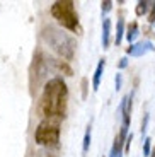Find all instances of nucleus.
Returning <instances> with one entry per match:
<instances>
[{
    "label": "nucleus",
    "mask_w": 155,
    "mask_h": 157,
    "mask_svg": "<svg viewBox=\"0 0 155 157\" xmlns=\"http://www.w3.org/2000/svg\"><path fill=\"white\" fill-rule=\"evenodd\" d=\"M131 140H133V133H128V137H126V142H124V149H123V152L126 154L130 150V145H131Z\"/></svg>",
    "instance_id": "nucleus-22"
},
{
    "label": "nucleus",
    "mask_w": 155,
    "mask_h": 157,
    "mask_svg": "<svg viewBox=\"0 0 155 157\" xmlns=\"http://www.w3.org/2000/svg\"><path fill=\"white\" fill-rule=\"evenodd\" d=\"M126 137H128V128L121 126L119 133L114 137V142H112L111 152H109V157H123V149H124V142H126Z\"/></svg>",
    "instance_id": "nucleus-8"
},
{
    "label": "nucleus",
    "mask_w": 155,
    "mask_h": 157,
    "mask_svg": "<svg viewBox=\"0 0 155 157\" xmlns=\"http://www.w3.org/2000/svg\"><path fill=\"white\" fill-rule=\"evenodd\" d=\"M128 63H130L128 56H123V58H119V62H118V68H119V70H123V68L128 67Z\"/></svg>",
    "instance_id": "nucleus-21"
},
{
    "label": "nucleus",
    "mask_w": 155,
    "mask_h": 157,
    "mask_svg": "<svg viewBox=\"0 0 155 157\" xmlns=\"http://www.w3.org/2000/svg\"><path fill=\"white\" fill-rule=\"evenodd\" d=\"M121 86H123V75L116 74V77H114V87H116V90H119Z\"/></svg>",
    "instance_id": "nucleus-20"
},
{
    "label": "nucleus",
    "mask_w": 155,
    "mask_h": 157,
    "mask_svg": "<svg viewBox=\"0 0 155 157\" xmlns=\"http://www.w3.org/2000/svg\"><path fill=\"white\" fill-rule=\"evenodd\" d=\"M55 68V58L46 56V53L38 50L32 56V65H31V94H34L39 89V86L43 84L46 78V74Z\"/></svg>",
    "instance_id": "nucleus-4"
},
{
    "label": "nucleus",
    "mask_w": 155,
    "mask_h": 157,
    "mask_svg": "<svg viewBox=\"0 0 155 157\" xmlns=\"http://www.w3.org/2000/svg\"><path fill=\"white\" fill-rule=\"evenodd\" d=\"M104 67H106V58H101L99 63H97L96 67V72L92 75V89L97 90L99 86H101V78H102V74H104Z\"/></svg>",
    "instance_id": "nucleus-10"
},
{
    "label": "nucleus",
    "mask_w": 155,
    "mask_h": 157,
    "mask_svg": "<svg viewBox=\"0 0 155 157\" xmlns=\"http://www.w3.org/2000/svg\"><path fill=\"white\" fill-rule=\"evenodd\" d=\"M51 16L56 19V22L65 28L70 33H77L80 29V24H78V16L77 10H75V4L72 0H58L55 2L50 9Z\"/></svg>",
    "instance_id": "nucleus-3"
},
{
    "label": "nucleus",
    "mask_w": 155,
    "mask_h": 157,
    "mask_svg": "<svg viewBox=\"0 0 155 157\" xmlns=\"http://www.w3.org/2000/svg\"><path fill=\"white\" fill-rule=\"evenodd\" d=\"M148 157H155V149H152V152H150V155Z\"/></svg>",
    "instance_id": "nucleus-23"
},
{
    "label": "nucleus",
    "mask_w": 155,
    "mask_h": 157,
    "mask_svg": "<svg viewBox=\"0 0 155 157\" xmlns=\"http://www.w3.org/2000/svg\"><path fill=\"white\" fill-rule=\"evenodd\" d=\"M68 108V87L63 77H56L46 80L43 86V94L39 99V113L44 120L60 121L66 114Z\"/></svg>",
    "instance_id": "nucleus-1"
},
{
    "label": "nucleus",
    "mask_w": 155,
    "mask_h": 157,
    "mask_svg": "<svg viewBox=\"0 0 155 157\" xmlns=\"http://www.w3.org/2000/svg\"><path fill=\"white\" fill-rule=\"evenodd\" d=\"M131 108H133V92H130L121 99V104L118 108V116H121V120H123L121 126H124V128H130V123H131Z\"/></svg>",
    "instance_id": "nucleus-6"
},
{
    "label": "nucleus",
    "mask_w": 155,
    "mask_h": 157,
    "mask_svg": "<svg viewBox=\"0 0 155 157\" xmlns=\"http://www.w3.org/2000/svg\"><path fill=\"white\" fill-rule=\"evenodd\" d=\"M153 51H155L153 43H152L150 39H145V41H138V43L130 44V46L126 48V55L138 58V56H145V55H148V53H153Z\"/></svg>",
    "instance_id": "nucleus-7"
},
{
    "label": "nucleus",
    "mask_w": 155,
    "mask_h": 157,
    "mask_svg": "<svg viewBox=\"0 0 155 157\" xmlns=\"http://www.w3.org/2000/svg\"><path fill=\"white\" fill-rule=\"evenodd\" d=\"M112 5H114V4H112L111 0H102V2H101V14H102V16H106L108 12L112 10Z\"/></svg>",
    "instance_id": "nucleus-15"
},
{
    "label": "nucleus",
    "mask_w": 155,
    "mask_h": 157,
    "mask_svg": "<svg viewBox=\"0 0 155 157\" xmlns=\"http://www.w3.org/2000/svg\"><path fill=\"white\" fill-rule=\"evenodd\" d=\"M138 34H140V26H138V22H131L128 28H126V31H124V36H126V39H128L131 44H133V41L138 38Z\"/></svg>",
    "instance_id": "nucleus-11"
},
{
    "label": "nucleus",
    "mask_w": 155,
    "mask_h": 157,
    "mask_svg": "<svg viewBox=\"0 0 155 157\" xmlns=\"http://www.w3.org/2000/svg\"><path fill=\"white\" fill-rule=\"evenodd\" d=\"M148 22H150V24H155V0L152 2L150 10H148Z\"/></svg>",
    "instance_id": "nucleus-19"
},
{
    "label": "nucleus",
    "mask_w": 155,
    "mask_h": 157,
    "mask_svg": "<svg viewBox=\"0 0 155 157\" xmlns=\"http://www.w3.org/2000/svg\"><path fill=\"white\" fill-rule=\"evenodd\" d=\"M111 28H112V22L109 17H104L102 19V33H101V43L102 48L108 50L109 44H111Z\"/></svg>",
    "instance_id": "nucleus-9"
},
{
    "label": "nucleus",
    "mask_w": 155,
    "mask_h": 157,
    "mask_svg": "<svg viewBox=\"0 0 155 157\" xmlns=\"http://www.w3.org/2000/svg\"><path fill=\"white\" fill-rule=\"evenodd\" d=\"M148 121H150V114H148V113H145V114H143V120H142V128H140V130H142V135H145V133H147Z\"/></svg>",
    "instance_id": "nucleus-18"
},
{
    "label": "nucleus",
    "mask_w": 155,
    "mask_h": 157,
    "mask_svg": "<svg viewBox=\"0 0 155 157\" xmlns=\"http://www.w3.org/2000/svg\"><path fill=\"white\" fill-rule=\"evenodd\" d=\"M150 5H152L150 0H140L138 4H136V7H135V14H136L138 17L147 16L148 10H150Z\"/></svg>",
    "instance_id": "nucleus-12"
},
{
    "label": "nucleus",
    "mask_w": 155,
    "mask_h": 157,
    "mask_svg": "<svg viewBox=\"0 0 155 157\" xmlns=\"http://www.w3.org/2000/svg\"><path fill=\"white\" fill-rule=\"evenodd\" d=\"M90 140H92V123H89L85 128V135H84V142H82V152L87 154L90 147Z\"/></svg>",
    "instance_id": "nucleus-14"
},
{
    "label": "nucleus",
    "mask_w": 155,
    "mask_h": 157,
    "mask_svg": "<svg viewBox=\"0 0 155 157\" xmlns=\"http://www.w3.org/2000/svg\"><path fill=\"white\" fill-rule=\"evenodd\" d=\"M60 121L43 120L34 132V142L43 147H53L60 142Z\"/></svg>",
    "instance_id": "nucleus-5"
},
{
    "label": "nucleus",
    "mask_w": 155,
    "mask_h": 157,
    "mask_svg": "<svg viewBox=\"0 0 155 157\" xmlns=\"http://www.w3.org/2000/svg\"><path fill=\"white\" fill-rule=\"evenodd\" d=\"M124 31H126L124 19H118V22H116V38H114V43H116V46H118V44H121V41H123Z\"/></svg>",
    "instance_id": "nucleus-13"
},
{
    "label": "nucleus",
    "mask_w": 155,
    "mask_h": 157,
    "mask_svg": "<svg viewBox=\"0 0 155 157\" xmlns=\"http://www.w3.org/2000/svg\"><path fill=\"white\" fill-rule=\"evenodd\" d=\"M41 38H43V41L56 55L62 56L63 62H70V60L74 58L77 43L63 29L56 28V26H44L43 31H41Z\"/></svg>",
    "instance_id": "nucleus-2"
},
{
    "label": "nucleus",
    "mask_w": 155,
    "mask_h": 157,
    "mask_svg": "<svg viewBox=\"0 0 155 157\" xmlns=\"http://www.w3.org/2000/svg\"><path fill=\"white\" fill-rule=\"evenodd\" d=\"M87 90H89V78H82V99H87Z\"/></svg>",
    "instance_id": "nucleus-17"
},
{
    "label": "nucleus",
    "mask_w": 155,
    "mask_h": 157,
    "mask_svg": "<svg viewBox=\"0 0 155 157\" xmlns=\"http://www.w3.org/2000/svg\"><path fill=\"white\" fill-rule=\"evenodd\" d=\"M150 152H152V138L150 137H145V140H143V155L148 157V155H150Z\"/></svg>",
    "instance_id": "nucleus-16"
}]
</instances>
